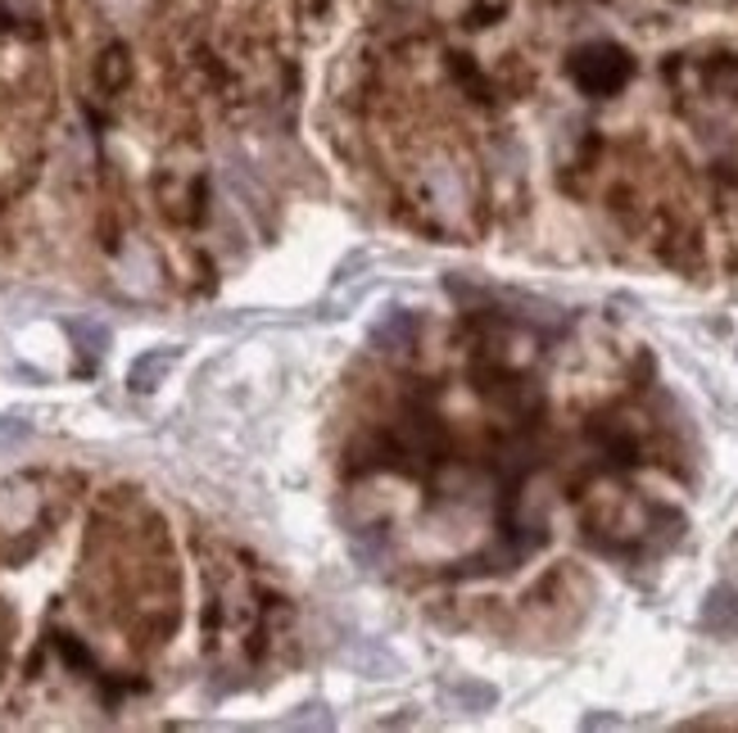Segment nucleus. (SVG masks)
<instances>
[{
    "label": "nucleus",
    "instance_id": "1",
    "mask_svg": "<svg viewBox=\"0 0 738 733\" xmlns=\"http://www.w3.org/2000/svg\"><path fill=\"white\" fill-rule=\"evenodd\" d=\"M702 625L716 634H734L738 630V588H711L707 607H702Z\"/></svg>",
    "mask_w": 738,
    "mask_h": 733
},
{
    "label": "nucleus",
    "instance_id": "2",
    "mask_svg": "<svg viewBox=\"0 0 738 733\" xmlns=\"http://www.w3.org/2000/svg\"><path fill=\"white\" fill-rule=\"evenodd\" d=\"M494 689H485V684H449V702H457L462 711H485V706H494Z\"/></svg>",
    "mask_w": 738,
    "mask_h": 733
},
{
    "label": "nucleus",
    "instance_id": "3",
    "mask_svg": "<svg viewBox=\"0 0 738 733\" xmlns=\"http://www.w3.org/2000/svg\"><path fill=\"white\" fill-rule=\"evenodd\" d=\"M173 358H177V354H168V349H164V354H146L137 367H131V385H137V389H155V376H159L164 367H173Z\"/></svg>",
    "mask_w": 738,
    "mask_h": 733
}]
</instances>
